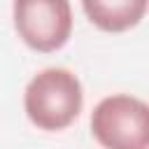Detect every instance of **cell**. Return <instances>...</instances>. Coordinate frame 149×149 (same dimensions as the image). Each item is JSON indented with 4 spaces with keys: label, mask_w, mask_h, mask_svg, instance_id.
I'll list each match as a JSON object with an SVG mask.
<instances>
[{
    "label": "cell",
    "mask_w": 149,
    "mask_h": 149,
    "mask_svg": "<svg viewBox=\"0 0 149 149\" xmlns=\"http://www.w3.org/2000/svg\"><path fill=\"white\" fill-rule=\"evenodd\" d=\"M84 91L74 72L65 68L40 70L23 91V109L42 130H63L81 112Z\"/></svg>",
    "instance_id": "cell-1"
},
{
    "label": "cell",
    "mask_w": 149,
    "mask_h": 149,
    "mask_svg": "<svg viewBox=\"0 0 149 149\" xmlns=\"http://www.w3.org/2000/svg\"><path fill=\"white\" fill-rule=\"evenodd\" d=\"M91 133L105 149H147L149 107L128 93L107 95L93 107Z\"/></svg>",
    "instance_id": "cell-2"
},
{
    "label": "cell",
    "mask_w": 149,
    "mask_h": 149,
    "mask_svg": "<svg viewBox=\"0 0 149 149\" xmlns=\"http://www.w3.org/2000/svg\"><path fill=\"white\" fill-rule=\"evenodd\" d=\"M19 37L35 51L61 49L72 33V7L65 0H19L12 7Z\"/></svg>",
    "instance_id": "cell-3"
},
{
    "label": "cell",
    "mask_w": 149,
    "mask_h": 149,
    "mask_svg": "<svg viewBox=\"0 0 149 149\" xmlns=\"http://www.w3.org/2000/svg\"><path fill=\"white\" fill-rule=\"evenodd\" d=\"M147 0H84L81 9L93 26L107 33H121L137 26L147 12Z\"/></svg>",
    "instance_id": "cell-4"
}]
</instances>
